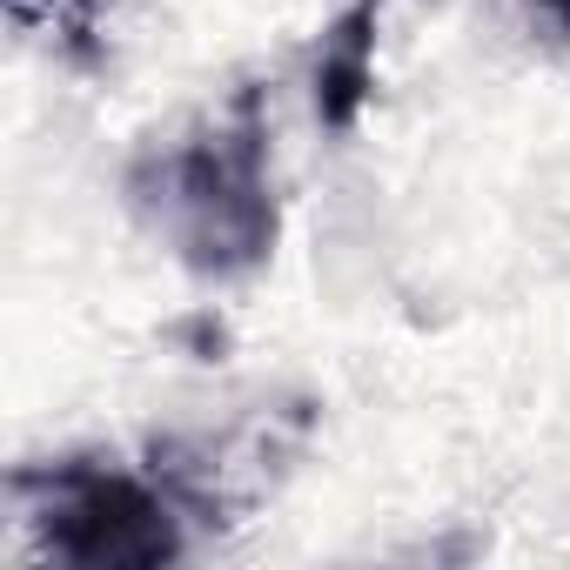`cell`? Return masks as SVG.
<instances>
[{
  "instance_id": "7a4b0ae2",
  "label": "cell",
  "mask_w": 570,
  "mask_h": 570,
  "mask_svg": "<svg viewBox=\"0 0 570 570\" xmlns=\"http://www.w3.org/2000/svg\"><path fill=\"white\" fill-rule=\"evenodd\" d=\"M14 503L35 530V550L75 570H161L181 557V503L161 476H141L115 456H61L14 470Z\"/></svg>"
},
{
  "instance_id": "5b68a950",
  "label": "cell",
  "mask_w": 570,
  "mask_h": 570,
  "mask_svg": "<svg viewBox=\"0 0 570 570\" xmlns=\"http://www.w3.org/2000/svg\"><path fill=\"white\" fill-rule=\"evenodd\" d=\"M537 8H543V21H557L570 35V0H537Z\"/></svg>"
},
{
  "instance_id": "3957f363",
  "label": "cell",
  "mask_w": 570,
  "mask_h": 570,
  "mask_svg": "<svg viewBox=\"0 0 570 570\" xmlns=\"http://www.w3.org/2000/svg\"><path fill=\"white\" fill-rule=\"evenodd\" d=\"M376 35H383V0H350L316 48V115L336 135H350L376 95Z\"/></svg>"
},
{
  "instance_id": "6da1fadb",
  "label": "cell",
  "mask_w": 570,
  "mask_h": 570,
  "mask_svg": "<svg viewBox=\"0 0 570 570\" xmlns=\"http://www.w3.org/2000/svg\"><path fill=\"white\" fill-rule=\"evenodd\" d=\"M128 202L195 275L228 282L275 255V181H268V115L262 88H242L222 115L181 141L148 148L128 168Z\"/></svg>"
},
{
  "instance_id": "277c9868",
  "label": "cell",
  "mask_w": 570,
  "mask_h": 570,
  "mask_svg": "<svg viewBox=\"0 0 570 570\" xmlns=\"http://www.w3.org/2000/svg\"><path fill=\"white\" fill-rule=\"evenodd\" d=\"M14 8H21V14H48V21H55V14H75V21H81L95 0H14Z\"/></svg>"
}]
</instances>
